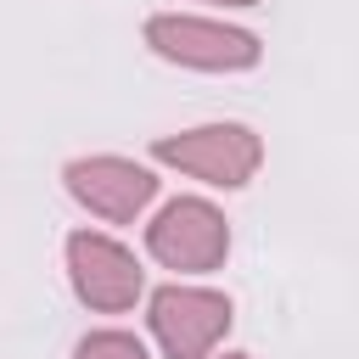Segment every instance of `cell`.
<instances>
[{
    "label": "cell",
    "mask_w": 359,
    "mask_h": 359,
    "mask_svg": "<svg viewBox=\"0 0 359 359\" xmlns=\"http://www.w3.org/2000/svg\"><path fill=\"white\" fill-rule=\"evenodd\" d=\"M230 320H236L230 297L213 286H191V280H168L146 303V325H151L163 359H213Z\"/></svg>",
    "instance_id": "3"
},
{
    "label": "cell",
    "mask_w": 359,
    "mask_h": 359,
    "mask_svg": "<svg viewBox=\"0 0 359 359\" xmlns=\"http://www.w3.org/2000/svg\"><path fill=\"white\" fill-rule=\"evenodd\" d=\"M146 252L174 275H213L230 258V224L208 196H174L146 224Z\"/></svg>",
    "instance_id": "4"
},
{
    "label": "cell",
    "mask_w": 359,
    "mask_h": 359,
    "mask_svg": "<svg viewBox=\"0 0 359 359\" xmlns=\"http://www.w3.org/2000/svg\"><path fill=\"white\" fill-rule=\"evenodd\" d=\"M73 359H151V353H146V342H140L135 331H118V325H107V331H90V337H79Z\"/></svg>",
    "instance_id": "7"
},
{
    "label": "cell",
    "mask_w": 359,
    "mask_h": 359,
    "mask_svg": "<svg viewBox=\"0 0 359 359\" xmlns=\"http://www.w3.org/2000/svg\"><path fill=\"white\" fill-rule=\"evenodd\" d=\"M67 280H73V297L95 314H129L146 292L140 258L107 230H73L67 236Z\"/></svg>",
    "instance_id": "5"
},
{
    "label": "cell",
    "mask_w": 359,
    "mask_h": 359,
    "mask_svg": "<svg viewBox=\"0 0 359 359\" xmlns=\"http://www.w3.org/2000/svg\"><path fill=\"white\" fill-rule=\"evenodd\" d=\"M219 359H252V353H219Z\"/></svg>",
    "instance_id": "9"
},
{
    "label": "cell",
    "mask_w": 359,
    "mask_h": 359,
    "mask_svg": "<svg viewBox=\"0 0 359 359\" xmlns=\"http://www.w3.org/2000/svg\"><path fill=\"white\" fill-rule=\"evenodd\" d=\"M62 180H67V196H73L84 213L107 219V224L140 219V213L151 208V196H157V174H151L146 163H135V157H118V151L73 157V163L62 168Z\"/></svg>",
    "instance_id": "6"
},
{
    "label": "cell",
    "mask_w": 359,
    "mask_h": 359,
    "mask_svg": "<svg viewBox=\"0 0 359 359\" xmlns=\"http://www.w3.org/2000/svg\"><path fill=\"white\" fill-rule=\"evenodd\" d=\"M146 45L151 56L191 73H247L264 56L252 28H236L224 17H196V11H157L146 22Z\"/></svg>",
    "instance_id": "1"
},
{
    "label": "cell",
    "mask_w": 359,
    "mask_h": 359,
    "mask_svg": "<svg viewBox=\"0 0 359 359\" xmlns=\"http://www.w3.org/2000/svg\"><path fill=\"white\" fill-rule=\"evenodd\" d=\"M213 6H258V0H213Z\"/></svg>",
    "instance_id": "8"
},
{
    "label": "cell",
    "mask_w": 359,
    "mask_h": 359,
    "mask_svg": "<svg viewBox=\"0 0 359 359\" xmlns=\"http://www.w3.org/2000/svg\"><path fill=\"white\" fill-rule=\"evenodd\" d=\"M151 157L163 168H180L185 180L213 185V191H241L264 168V140L247 123H196V129L151 140Z\"/></svg>",
    "instance_id": "2"
}]
</instances>
